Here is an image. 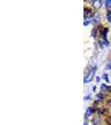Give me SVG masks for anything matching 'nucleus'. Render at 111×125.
Returning a JSON list of instances; mask_svg holds the SVG:
<instances>
[{"mask_svg": "<svg viewBox=\"0 0 111 125\" xmlns=\"http://www.w3.org/2000/svg\"><path fill=\"white\" fill-rule=\"evenodd\" d=\"M95 71H96V68H92L91 69L89 70V72L88 73V74L86 75V77L84 78V83L91 81V80L93 79V78H94V73H95Z\"/></svg>", "mask_w": 111, "mask_h": 125, "instance_id": "nucleus-1", "label": "nucleus"}, {"mask_svg": "<svg viewBox=\"0 0 111 125\" xmlns=\"http://www.w3.org/2000/svg\"><path fill=\"white\" fill-rule=\"evenodd\" d=\"M93 15V12L91 11L90 9H84V16H85V18H89V17H91Z\"/></svg>", "mask_w": 111, "mask_h": 125, "instance_id": "nucleus-2", "label": "nucleus"}, {"mask_svg": "<svg viewBox=\"0 0 111 125\" xmlns=\"http://www.w3.org/2000/svg\"><path fill=\"white\" fill-rule=\"evenodd\" d=\"M94 113V109L92 108H88L87 110H86V116H90L93 114Z\"/></svg>", "mask_w": 111, "mask_h": 125, "instance_id": "nucleus-3", "label": "nucleus"}, {"mask_svg": "<svg viewBox=\"0 0 111 125\" xmlns=\"http://www.w3.org/2000/svg\"><path fill=\"white\" fill-rule=\"evenodd\" d=\"M109 87L105 85V84H102V86H101V90H103V91H106L107 89H109Z\"/></svg>", "mask_w": 111, "mask_h": 125, "instance_id": "nucleus-4", "label": "nucleus"}, {"mask_svg": "<svg viewBox=\"0 0 111 125\" xmlns=\"http://www.w3.org/2000/svg\"><path fill=\"white\" fill-rule=\"evenodd\" d=\"M108 33V29H104V31H103V37L104 39H106V34Z\"/></svg>", "mask_w": 111, "mask_h": 125, "instance_id": "nucleus-5", "label": "nucleus"}, {"mask_svg": "<svg viewBox=\"0 0 111 125\" xmlns=\"http://www.w3.org/2000/svg\"><path fill=\"white\" fill-rule=\"evenodd\" d=\"M107 20H108L109 22H111V12L107 14Z\"/></svg>", "mask_w": 111, "mask_h": 125, "instance_id": "nucleus-6", "label": "nucleus"}, {"mask_svg": "<svg viewBox=\"0 0 111 125\" xmlns=\"http://www.w3.org/2000/svg\"><path fill=\"white\" fill-rule=\"evenodd\" d=\"M106 122L108 123V124L111 125V115L110 117H108V118H106Z\"/></svg>", "mask_w": 111, "mask_h": 125, "instance_id": "nucleus-7", "label": "nucleus"}, {"mask_svg": "<svg viewBox=\"0 0 111 125\" xmlns=\"http://www.w3.org/2000/svg\"><path fill=\"white\" fill-rule=\"evenodd\" d=\"M106 7H111V0H107L106 1Z\"/></svg>", "mask_w": 111, "mask_h": 125, "instance_id": "nucleus-8", "label": "nucleus"}, {"mask_svg": "<svg viewBox=\"0 0 111 125\" xmlns=\"http://www.w3.org/2000/svg\"><path fill=\"white\" fill-rule=\"evenodd\" d=\"M107 68H109V69H111V62L107 65Z\"/></svg>", "mask_w": 111, "mask_h": 125, "instance_id": "nucleus-9", "label": "nucleus"}, {"mask_svg": "<svg viewBox=\"0 0 111 125\" xmlns=\"http://www.w3.org/2000/svg\"><path fill=\"white\" fill-rule=\"evenodd\" d=\"M84 125H88V124H84Z\"/></svg>", "mask_w": 111, "mask_h": 125, "instance_id": "nucleus-10", "label": "nucleus"}]
</instances>
